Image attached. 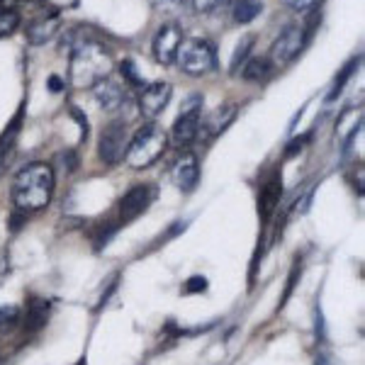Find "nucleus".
Segmentation results:
<instances>
[{
  "instance_id": "393cba45",
  "label": "nucleus",
  "mask_w": 365,
  "mask_h": 365,
  "mask_svg": "<svg viewBox=\"0 0 365 365\" xmlns=\"http://www.w3.org/2000/svg\"><path fill=\"white\" fill-rule=\"evenodd\" d=\"M120 73H122V78L127 81L129 86H137V88H144V81H141V76L137 73V68H134V63L129 61H122L120 63Z\"/></svg>"
},
{
  "instance_id": "0eeeda50",
  "label": "nucleus",
  "mask_w": 365,
  "mask_h": 365,
  "mask_svg": "<svg viewBox=\"0 0 365 365\" xmlns=\"http://www.w3.org/2000/svg\"><path fill=\"white\" fill-rule=\"evenodd\" d=\"M129 144V132L125 122H110L108 127L100 132V144H98V156L105 166H117L125 158Z\"/></svg>"
},
{
  "instance_id": "aec40b11",
  "label": "nucleus",
  "mask_w": 365,
  "mask_h": 365,
  "mask_svg": "<svg viewBox=\"0 0 365 365\" xmlns=\"http://www.w3.org/2000/svg\"><path fill=\"white\" fill-rule=\"evenodd\" d=\"M253 44H256V34H246V37L237 44V49H234V54H232V63H229V73L232 76L239 73V68L244 66L246 58L251 54Z\"/></svg>"
},
{
  "instance_id": "c85d7f7f",
  "label": "nucleus",
  "mask_w": 365,
  "mask_h": 365,
  "mask_svg": "<svg viewBox=\"0 0 365 365\" xmlns=\"http://www.w3.org/2000/svg\"><path fill=\"white\" fill-rule=\"evenodd\" d=\"M205 290H207V280H205L202 275H192V278L185 282V287H182L185 295H195V292H205Z\"/></svg>"
},
{
  "instance_id": "6ab92c4d",
  "label": "nucleus",
  "mask_w": 365,
  "mask_h": 365,
  "mask_svg": "<svg viewBox=\"0 0 365 365\" xmlns=\"http://www.w3.org/2000/svg\"><path fill=\"white\" fill-rule=\"evenodd\" d=\"M273 63H270L268 56H253L246 58V63L241 66V78L244 81H263L270 73Z\"/></svg>"
},
{
  "instance_id": "bb28decb",
  "label": "nucleus",
  "mask_w": 365,
  "mask_h": 365,
  "mask_svg": "<svg viewBox=\"0 0 365 365\" xmlns=\"http://www.w3.org/2000/svg\"><path fill=\"white\" fill-rule=\"evenodd\" d=\"M56 161L61 163V168L66 170V173H73V170L78 168V154H76V151H71V149H66L63 154H58Z\"/></svg>"
},
{
  "instance_id": "ddd939ff",
  "label": "nucleus",
  "mask_w": 365,
  "mask_h": 365,
  "mask_svg": "<svg viewBox=\"0 0 365 365\" xmlns=\"http://www.w3.org/2000/svg\"><path fill=\"white\" fill-rule=\"evenodd\" d=\"M280 197H282V173H280V168H275L273 173H270V178L263 182L261 195H258V215H261L263 225H268L273 212L278 210Z\"/></svg>"
},
{
  "instance_id": "a878e982",
  "label": "nucleus",
  "mask_w": 365,
  "mask_h": 365,
  "mask_svg": "<svg viewBox=\"0 0 365 365\" xmlns=\"http://www.w3.org/2000/svg\"><path fill=\"white\" fill-rule=\"evenodd\" d=\"M297 280H299V263H295V266H292V270H290V275H287V287H285V292H282V299H280L278 309H282L287 304V299H290L292 290H295Z\"/></svg>"
},
{
  "instance_id": "7c9ffc66",
  "label": "nucleus",
  "mask_w": 365,
  "mask_h": 365,
  "mask_svg": "<svg viewBox=\"0 0 365 365\" xmlns=\"http://www.w3.org/2000/svg\"><path fill=\"white\" fill-rule=\"evenodd\" d=\"M71 115L76 117V122H78V127H81V134H83V139L88 137V117L86 113H81L78 108H71Z\"/></svg>"
},
{
  "instance_id": "20e7f679",
  "label": "nucleus",
  "mask_w": 365,
  "mask_h": 365,
  "mask_svg": "<svg viewBox=\"0 0 365 365\" xmlns=\"http://www.w3.org/2000/svg\"><path fill=\"white\" fill-rule=\"evenodd\" d=\"M175 63L182 73L187 76H207L217 68V49L210 39L205 37H192V39H182Z\"/></svg>"
},
{
  "instance_id": "5701e85b",
  "label": "nucleus",
  "mask_w": 365,
  "mask_h": 365,
  "mask_svg": "<svg viewBox=\"0 0 365 365\" xmlns=\"http://www.w3.org/2000/svg\"><path fill=\"white\" fill-rule=\"evenodd\" d=\"M358 61H361V58H351V61L346 63L344 68H341V73L336 76V81H334V88H331V93H329L327 103H331V100L336 98L341 91H344V86L349 83V78H351V76H353V71L358 68Z\"/></svg>"
},
{
  "instance_id": "b1692460",
  "label": "nucleus",
  "mask_w": 365,
  "mask_h": 365,
  "mask_svg": "<svg viewBox=\"0 0 365 365\" xmlns=\"http://www.w3.org/2000/svg\"><path fill=\"white\" fill-rule=\"evenodd\" d=\"M222 5H225V0H190V8L195 15H212Z\"/></svg>"
},
{
  "instance_id": "1a4fd4ad",
  "label": "nucleus",
  "mask_w": 365,
  "mask_h": 365,
  "mask_svg": "<svg viewBox=\"0 0 365 365\" xmlns=\"http://www.w3.org/2000/svg\"><path fill=\"white\" fill-rule=\"evenodd\" d=\"M154 197H156L154 185L141 182V185L129 187L120 200V225H129V222H134L139 215H144V212L151 207Z\"/></svg>"
},
{
  "instance_id": "2f4dec72",
  "label": "nucleus",
  "mask_w": 365,
  "mask_h": 365,
  "mask_svg": "<svg viewBox=\"0 0 365 365\" xmlns=\"http://www.w3.org/2000/svg\"><path fill=\"white\" fill-rule=\"evenodd\" d=\"M182 0H151V5L158 10H168V8H173V5H180Z\"/></svg>"
},
{
  "instance_id": "cd10ccee",
  "label": "nucleus",
  "mask_w": 365,
  "mask_h": 365,
  "mask_svg": "<svg viewBox=\"0 0 365 365\" xmlns=\"http://www.w3.org/2000/svg\"><path fill=\"white\" fill-rule=\"evenodd\" d=\"M312 139V132H307V134H299V137H295V139H290V144L285 146V156H295V154H299V151L307 146V141Z\"/></svg>"
},
{
  "instance_id": "4468645a",
  "label": "nucleus",
  "mask_w": 365,
  "mask_h": 365,
  "mask_svg": "<svg viewBox=\"0 0 365 365\" xmlns=\"http://www.w3.org/2000/svg\"><path fill=\"white\" fill-rule=\"evenodd\" d=\"M93 98H96L100 110H105V113H117L120 108H125V100H127L125 88L110 78L100 81V83L93 88Z\"/></svg>"
},
{
  "instance_id": "9d476101",
  "label": "nucleus",
  "mask_w": 365,
  "mask_h": 365,
  "mask_svg": "<svg viewBox=\"0 0 365 365\" xmlns=\"http://www.w3.org/2000/svg\"><path fill=\"white\" fill-rule=\"evenodd\" d=\"M170 96H173V88H170V83H166V81H156V83L144 86L137 100L139 113L149 122H154L156 117L168 108Z\"/></svg>"
},
{
  "instance_id": "39448f33",
  "label": "nucleus",
  "mask_w": 365,
  "mask_h": 365,
  "mask_svg": "<svg viewBox=\"0 0 365 365\" xmlns=\"http://www.w3.org/2000/svg\"><path fill=\"white\" fill-rule=\"evenodd\" d=\"M309 42V32H304L302 25H285V29L270 44L268 58L273 66H287L302 54V49Z\"/></svg>"
},
{
  "instance_id": "9b49d317",
  "label": "nucleus",
  "mask_w": 365,
  "mask_h": 365,
  "mask_svg": "<svg viewBox=\"0 0 365 365\" xmlns=\"http://www.w3.org/2000/svg\"><path fill=\"white\" fill-rule=\"evenodd\" d=\"M239 115V105L234 103H225L220 105L217 110H212V113L205 117V120H200V129H197V137L202 141H212L217 139L220 134H225L229 125H232L234 120H237Z\"/></svg>"
},
{
  "instance_id": "a211bd4d",
  "label": "nucleus",
  "mask_w": 365,
  "mask_h": 365,
  "mask_svg": "<svg viewBox=\"0 0 365 365\" xmlns=\"http://www.w3.org/2000/svg\"><path fill=\"white\" fill-rule=\"evenodd\" d=\"M263 13V3L261 0H234L232 17L237 25H249Z\"/></svg>"
},
{
  "instance_id": "f03ea898",
  "label": "nucleus",
  "mask_w": 365,
  "mask_h": 365,
  "mask_svg": "<svg viewBox=\"0 0 365 365\" xmlns=\"http://www.w3.org/2000/svg\"><path fill=\"white\" fill-rule=\"evenodd\" d=\"M54 185H56L54 168H51L49 163H42V161L27 163L13 180L15 210L25 212V215L44 210L46 205L51 202Z\"/></svg>"
},
{
  "instance_id": "dca6fc26",
  "label": "nucleus",
  "mask_w": 365,
  "mask_h": 365,
  "mask_svg": "<svg viewBox=\"0 0 365 365\" xmlns=\"http://www.w3.org/2000/svg\"><path fill=\"white\" fill-rule=\"evenodd\" d=\"M58 27H61V20H58L56 13L42 15L39 20L29 22V27H27L29 44H44V42H49V39L58 32Z\"/></svg>"
},
{
  "instance_id": "f257e3e1",
  "label": "nucleus",
  "mask_w": 365,
  "mask_h": 365,
  "mask_svg": "<svg viewBox=\"0 0 365 365\" xmlns=\"http://www.w3.org/2000/svg\"><path fill=\"white\" fill-rule=\"evenodd\" d=\"M113 54L105 44L96 39H78L71 44L68 58V81L76 88H96L100 81L113 73Z\"/></svg>"
},
{
  "instance_id": "7ed1b4c3",
  "label": "nucleus",
  "mask_w": 365,
  "mask_h": 365,
  "mask_svg": "<svg viewBox=\"0 0 365 365\" xmlns=\"http://www.w3.org/2000/svg\"><path fill=\"white\" fill-rule=\"evenodd\" d=\"M166 146L168 134L158 125H154V122H149V125L139 127L134 137H129L125 161L129 163V168H149L166 154Z\"/></svg>"
},
{
  "instance_id": "412c9836",
  "label": "nucleus",
  "mask_w": 365,
  "mask_h": 365,
  "mask_svg": "<svg viewBox=\"0 0 365 365\" xmlns=\"http://www.w3.org/2000/svg\"><path fill=\"white\" fill-rule=\"evenodd\" d=\"M20 27V13L13 8H0V39L10 37Z\"/></svg>"
},
{
  "instance_id": "f3484780",
  "label": "nucleus",
  "mask_w": 365,
  "mask_h": 365,
  "mask_svg": "<svg viewBox=\"0 0 365 365\" xmlns=\"http://www.w3.org/2000/svg\"><path fill=\"white\" fill-rule=\"evenodd\" d=\"M20 120H22V108H20V113L13 117L10 127L0 134V175L5 173L10 158H13V154H15V141H17V132H20Z\"/></svg>"
},
{
  "instance_id": "c756f323",
  "label": "nucleus",
  "mask_w": 365,
  "mask_h": 365,
  "mask_svg": "<svg viewBox=\"0 0 365 365\" xmlns=\"http://www.w3.org/2000/svg\"><path fill=\"white\" fill-rule=\"evenodd\" d=\"M317 3H319V0H282V5L295 10V13H304V10L317 8Z\"/></svg>"
},
{
  "instance_id": "473e14b6",
  "label": "nucleus",
  "mask_w": 365,
  "mask_h": 365,
  "mask_svg": "<svg viewBox=\"0 0 365 365\" xmlns=\"http://www.w3.org/2000/svg\"><path fill=\"white\" fill-rule=\"evenodd\" d=\"M49 88L54 93H58V91H63V81L58 78V76H49Z\"/></svg>"
},
{
  "instance_id": "6e6552de",
  "label": "nucleus",
  "mask_w": 365,
  "mask_h": 365,
  "mask_svg": "<svg viewBox=\"0 0 365 365\" xmlns=\"http://www.w3.org/2000/svg\"><path fill=\"white\" fill-rule=\"evenodd\" d=\"M180 44H182V29L178 22H166V25L158 27V32L154 34V42H151V51H154L156 63L173 66Z\"/></svg>"
},
{
  "instance_id": "4be33fe9",
  "label": "nucleus",
  "mask_w": 365,
  "mask_h": 365,
  "mask_svg": "<svg viewBox=\"0 0 365 365\" xmlns=\"http://www.w3.org/2000/svg\"><path fill=\"white\" fill-rule=\"evenodd\" d=\"M20 319H22L20 307H15V304L0 307V334H10L20 324Z\"/></svg>"
},
{
  "instance_id": "423d86ee",
  "label": "nucleus",
  "mask_w": 365,
  "mask_h": 365,
  "mask_svg": "<svg viewBox=\"0 0 365 365\" xmlns=\"http://www.w3.org/2000/svg\"><path fill=\"white\" fill-rule=\"evenodd\" d=\"M200 113H202V96H190L182 105V110L178 113L170 129V141L178 149H187L192 141L197 139V129H200Z\"/></svg>"
},
{
  "instance_id": "f8f14e48",
  "label": "nucleus",
  "mask_w": 365,
  "mask_h": 365,
  "mask_svg": "<svg viewBox=\"0 0 365 365\" xmlns=\"http://www.w3.org/2000/svg\"><path fill=\"white\" fill-rule=\"evenodd\" d=\"M170 175H173V182L180 192H192L200 182L197 156L192 154V151H182V154L175 158L173 168H170Z\"/></svg>"
},
{
  "instance_id": "2eb2a0df",
  "label": "nucleus",
  "mask_w": 365,
  "mask_h": 365,
  "mask_svg": "<svg viewBox=\"0 0 365 365\" xmlns=\"http://www.w3.org/2000/svg\"><path fill=\"white\" fill-rule=\"evenodd\" d=\"M49 314H51V302L44 297H29L27 299V309H25V317L20 319L22 329L27 334H37L39 329L46 327L49 322Z\"/></svg>"
}]
</instances>
